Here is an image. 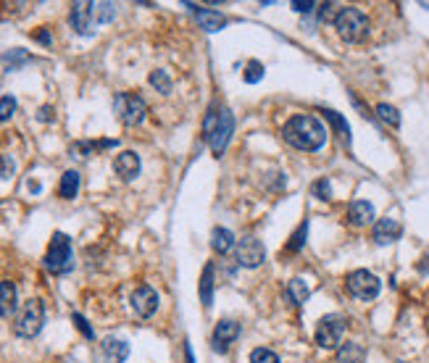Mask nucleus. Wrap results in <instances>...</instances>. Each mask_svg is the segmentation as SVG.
Masks as SVG:
<instances>
[{"label":"nucleus","mask_w":429,"mask_h":363,"mask_svg":"<svg viewBox=\"0 0 429 363\" xmlns=\"http://www.w3.org/2000/svg\"><path fill=\"white\" fill-rule=\"evenodd\" d=\"M282 140L303 153H316L327 142V127L311 114H295L285 121L282 127Z\"/></svg>","instance_id":"1"},{"label":"nucleus","mask_w":429,"mask_h":363,"mask_svg":"<svg viewBox=\"0 0 429 363\" xmlns=\"http://www.w3.org/2000/svg\"><path fill=\"white\" fill-rule=\"evenodd\" d=\"M45 269L56 277H63L74 269V250H72V237L56 232L50 237L48 253H45Z\"/></svg>","instance_id":"2"},{"label":"nucleus","mask_w":429,"mask_h":363,"mask_svg":"<svg viewBox=\"0 0 429 363\" xmlns=\"http://www.w3.org/2000/svg\"><path fill=\"white\" fill-rule=\"evenodd\" d=\"M42 324H45V303L40 298H32L13 318V332H16V337L32 340L42 332Z\"/></svg>","instance_id":"3"},{"label":"nucleus","mask_w":429,"mask_h":363,"mask_svg":"<svg viewBox=\"0 0 429 363\" xmlns=\"http://www.w3.org/2000/svg\"><path fill=\"white\" fill-rule=\"evenodd\" d=\"M334 29H337V35L343 37L345 43H361L364 37L369 35V19H366L364 11L348 6V8H340V13H337Z\"/></svg>","instance_id":"4"},{"label":"nucleus","mask_w":429,"mask_h":363,"mask_svg":"<svg viewBox=\"0 0 429 363\" xmlns=\"http://www.w3.org/2000/svg\"><path fill=\"white\" fill-rule=\"evenodd\" d=\"M114 114L124 127H137L145 121L148 103L137 93H119L114 98Z\"/></svg>","instance_id":"5"},{"label":"nucleus","mask_w":429,"mask_h":363,"mask_svg":"<svg viewBox=\"0 0 429 363\" xmlns=\"http://www.w3.org/2000/svg\"><path fill=\"white\" fill-rule=\"evenodd\" d=\"M345 287L348 293L358 298V300H374L382 290V281L377 274H371L366 269H358V271H350L345 279Z\"/></svg>","instance_id":"6"},{"label":"nucleus","mask_w":429,"mask_h":363,"mask_svg":"<svg viewBox=\"0 0 429 363\" xmlns=\"http://www.w3.org/2000/svg\"><path fill=\"white\" fill-rule=\"evenodd\" d=\"M343 334H345V318L337 316V314H329V316L319 318L313 337H316V345H319V348L334 350V348H340Z\"/></svg>","instance_id":"7"},{"label":"nucleus","mask_w":429,"mask_h":363,"mask_svg":"<svg viewBox=\"0 0 429 363\" xmlns=\"http://www.w3.org/2000/svg\"><path fill=\"white\" fill-rule=\"evenodd\" d=\"M235 261L242 269H258L266 261V247L258 237H242L235 245Z\"/></svg>","instance_id":"8"},{"label":"nucleus","mask_w":429,"mask_h":363,"mask_svg":"<svg viewBox=\"0 0 429 363\" xmlns=\"http://www.w3.org/2000/svg\"><path fill=\"white\" fill-rule=\"evenodd\" d=\"M69 24H72V29L77 35L93 37V32H95V29H93V26H95V22H93V3H84V0L72 3Z\"/></svg>","instance_id":"9"},{"label":"nucleus","mask_w":429,"mask_h":363,"mask_svg":"<svg viewBox=\"0 0 429 363\" xmlns=\"http://www.w3.org/2000/svg\"><path fill=\"white\" fill-rule=\"evenodd\" d=\"M130 303H132V311L140 318H150L158 311V293H155L153 287H148V284H140L132 293Z\"/></svg>","instance_id":"10"},{"label":"nucleus","mask_w":429,"mask_h":363,"mask_svg":"<svg viewBox=\"0 0 429 363\" xmlns=\"http://www.w3.org/2000/svg\"><path fill=\"white\" fill-rule=\"evenodd\" d=\"M232 132H235V116H232V111H229V108H221V121H219V129H216V134L211 137V142H208V148H211V153H214L216 158H221V155H224L229 140H232Z\"/></svg>","instance_id":"11"},{"label":"nucleus","mask_w":429,"mask_h":363,"mask_svg":"<svg viewBox=\"0 0 429 363\" xmlns=\"http://www.w3.org/2000/svg\"><path fill=\"white\" fill-rule=\"evenodd\" d=\"M240 337V324L232 318H221L214 329V350L216 353H227L229 345Z\"/></svg>","instance_id":"12"},{"label":"nucleus","mask_w":429,"mask_h":363,"mask_svg":"<svg viewBox=\"0 0 429 363\" xmlns=\"http://www.w3.org/2000/svg\"><path fill=\"white\" fill-rule=\"evenodd\" d=\"M114 171L119 179L124 182H132V179H137L140 174V155L134 150H121L116 158H114Z\"/></svg>","instance_id":"13"},{"label":"nucleus","mask_w":429,"mask_h":363,"mask_svg":"<svg viewBox=\"0 0 429 363\" xmlns=\"http://www.w3.org/2000/svg\"><path fill=\"white\" fill-rule=\"evenodd\" d=\"M403 235V226L395 222V219H380L371 229V237L377 245H393L398 237Z\"/></svg>","instance_id":"14"},{"label":"nucleus","mask_w":429,"mask_h":363,"mask_svg":"<svg viewBox=\"0 0 429 363\" xmlns=\"http://www.w3.org/2000/svg\"><path fill=\"white\" fill-rule=\"evenodd\" d=\"M185 6H187L192 13H195L198 24H201V26L205 29V32H208V35H214V32H221V29L227 26V19H224V13H219V11H201L195 3H185Z\"/></svg>","instance_id":"15"},{"label":"nucleus","mask_w":429,"mask_h":363,"mask_svg":"<svg viewBox=\"0 0 429 363\" xmlns=\"http://www.w3.org/2000/svg\"><path fill=\"white\" fill-rule=\"evenodd\" d=\"M19 308V290L13 281H0V318H11Z\"/></svg>","instance_id":"16"},{"label":"nucleus","mask_w":429,"mask_h":363,"mask_svg":"<svg viewBox=\"0 0 429 363\" xmlns=\"http://www.w3.org/2000/svg\"><path fill=\"white\" fill-rule=\"evenodd\" d=\"M374 222V206L369 200H353L348 206V224L350 226H366Z\"/></svg>","instance_id":"17"},{"label":"nucleus","mask_w":429,"mask_h":363,"mask_svg":"<svg viewBox=\"0 0 429 363\" xmlns=\"http://www.w3.org/2000/svg\"><path fill=\"white\" fill-rule=\"evenodd\" d=\"M100 350H103L108 363H124L130 358V342L119 340V337H106L100 342Z\"/></svg>","instance_id":"18"},{"label":"nucleus","mask_w":429,"mask_h":363,"mask_svg":"<svg viewBox=\"0 0 429 363\" xmlns=\"http://www.w3.org/2000/svg\"><path fill=\"white\" fill-rule=\"evenodd\" d=\"M235 235H232V229H224V226H216L214 232H211V247H214V253L219 256H227L235 250Z\"/></svg>","instance_id":"19"},{"label":"nucleus","mask_w":429,"mask_h":363,"mask_svg":"<svg viewBox=\"0 0 429 363\" xmlns=\"http://www.w3.org/2000/svg\"><path fill=\"white\" fill-rule=\"evenodd\" d=\"M79 185H82V176L77 169H69V171H63L61 176V185H58V195L63 200H74L79 195Z\"/></svg>","instance_id":"20"},{"label":"nucleus","mask_w":429,"mask_h":363,"mask_svg":"<svg viewBox=\"0 0 429 363\" xmlns=\"http://www.w3.org/2000/svg\"><path fill=\"white\" fill-rule=\"evenodd\" d=\"M201 303L208 311L214 305V263H205L201 274Z\"/></svg>","instance_id":"21"},{"label":"nucleus","mask_w":429,"mask_h":363,"mask_svg":"<svg viewBox=\"0 0 429 363\" xmlns=\"http://www.w3.org/2000/svg\"><path fill=\"white\" fill-rule=\"evenodd\" d=\"M285 295H287V300L295 305V308H300V305L309 300L311 290H309V284H306L303 279H290V281H287Z\"/></svg>","instance_id":"22"},{"label":"nucleus","mask_w":429,"mask_h":363,"mask_svg":"<svg viewBox=\"0 0 429 363\" xmlns=\"http://www.w3.org/2000/svg\"><path fill=\"white\" fill-rule=\"evenodd\" d=\"M366 350L358 342H345L337 348V363H364Z\"/></svg>","instance_id":"23"},{"label":"nucleus","mask_w":429,"mask_h":363,"mask_svg":"<svg viewBox=\"0 0 429 363\" xmlns=\"http://www.w3.org/2000/svg\"><path fill=\"white\" fill-rule=\"evenodd\" d=\"M219 121H221V108L211 106L208 108V114L203 116V140L211 142V137L216 134V129H219Z\"/></svg>","instance_id":"24"},{"label":"nucleus","mask_w":429,"mask_h":363,"mask_svg":"<svg viewBox=\"0 0 429 363\" xmlns=\"http://www.w3.org/2000/svg\"><path fill=\"white\" fill-rule=\"evenodd\" d=\"M0 61H3V66H6V69L13 71V69H19L22 63H26V61H29V53H26V50H22V47H13V50H6Z\"/></svg>","instance_id":"25"},{"label":"nucleus","mask_w":429,"mask_h":363,"mask_svg":"<svg viewBox=\"0 0 429 363\" xmlns=\"http://www.w3.org/2000/svg\"><path fill=\"white\" fill-rule=\"evenodd\" d=\"M306 237H309V219L292 232V237H290V242H287V247H285V253H298V250H303Z\"/></svg>","instance_id":"26"},{"label":"nucleus","mask_w":429,"mask_h":363,"mask_svg":"<svg viewBox=\"0 0 429 363\" xmlns=\"http://www.w3.org/2000/svg\"><path fill=\"white\" fill-rule=\"evenodd\" d=\"M114 16H116V6L114 3H93V22L95 24L114 22Z\"/></svg>","instance_id":"27"},{"label":"nucleus","mask_w":429,"mask_h":363,"mask_svg":"<svg viewBox=\"0 0 429 363\" xmlns=\"http://www.w3.org/2000/svg\"><path fill=\"white\" fill-rule=\"evenodd\" d=\"M148 82L153 84V87H155V90H158V93H161V95H169V93H171V87H174V82H171V77H169L166 71H161V69L150 71Z\"/></svg>","instance_id":"28"},{"label":"nucleus","mask_w":429,"mask_h":363,"mask_svg":"<svg viewBox=\"0 0 429 363\" xmlns=\"http://www.w3.org/2000/svg\"><path fill=\"white\" fill-rule=\"evenodd\" d=\"M324 116L329 118V124H332V127L337 129V134L343 137V142H345V145H350V127H348L345 118L340 116L337 111H324Z\"/></svg>","instance_id":"29"},{"label":"nucleus","mask_w":429,"mask_h":363,"mask_svg":"<svg viewBox=\"0 0 429 363\" xmlns=\"http://www.w3.org/2000/svg\"><path fill=\"white\" fill-rule=\"evenodd\" d=\"M377 116H380L382 121H387L390 127H400V114H398V108L390 106V103H380V106H377Z\"/></svg>","instance_id":"30"},{"label":"nucleus","mask_w":429,"mask_h":363,"mask_svg":"<svg viewBox=\"0 0 429 363\" xmlns=\"http://www.w3.org/2000/svg\"><path fill=\"white\" fill-rule=\"evenodd\" d=\"M263 63H258V61H251V63H245V71H242V79L248 84H258L263 79Z\"/></svg>","instance_id":"31"},{"label":"nucleus","mask_w":429,"mask_h":363,"mask_svg":"<svg viewBox=\"0 0 429 363\" xmlns=\"http://www.w3.org/2000/svg\"><path fill=\"white\" fill-rule=\"evenodd\" d=\"M16 108H19L16 98H13V95H3V98H0V124L8 121V118L16 114Z\"/></svg>","instance_id":"32"},{"label":"nucleus","mask_w":429,"mask_h":363,"mask_svg":"<svg viewBox=\"0 0 429 363\" xmlns=\"http://www.w3.org/2000/svg\"><path fill=\"white\" fill-rule=\"evenodd\" d=\"M311 192H313V198L319 200H332V185H329V179H316L313 185H311Z\"/></svg>","instance_id":"33"},{"label":"nucleus","mask_w":429,"mask_h":363,"mask_svg":"<svg viewBox=\"0 0 429 363\" xmlns=\"http://www.w3.org/2000/svg\"><path fill=\"white\" fill-rule=\"evenodd\" d=\"M251 363H282L272 348H256L251 353Z\"/></svg>","instance_id":"34"},{"label":"nucleus","mask_w":429,"mask_h":363,"mask_svg":"<svg viewBox=\"0 0 429 363\" xmlns=\"http://www.w3.org/2000/svg\"><path fill=\"white\" fill-rule=\"evenodd\" d=\"M337 13H340V8H337L334 3H319V6H316V16H319V22L322 24H327V22L334 24Z\"/></svg>","instance_id":"35"},{"label":"nucleus","mask_w":429,"mask_h":363,"mask_svg":"<svg viewBox=\"0 0 429 363\" xmlns=\"http://www.w3.org/2000/svg\"><path fill=\"white\" fill-rule=\"evenodd\" d=\"M72 321H74V327L82 332L87 340H95V332H93V327H90V321L82 316V314H72Z\"/></svg>","instance_id":"36"},{"label":"nucleus","mask_w":429,"mask_h":363,"mask_svg":"<svg viewBox=\"0 0 429 363\" xmlns=\"http://www.w3.org/2000/svg\"><path fill=\"white\" fill-rule=\"evenodd\" d=\"M13 169H16L13 158H8V155H0V179H11Z\"/></svg>","instance_id":"37"},{"label":"nucleus","mask_w":429,"mask_h":363,"mask_svg":"<svg viewBox=\"0 0 429 363\" xmlns=\"http://www.w3.org/2000/svg\"><path fill=\"white\" fill-rule=\"evenodd\" d=\"M290 8H292V11L295 13H313L316 11V3H306V0H292V3H290Z\"/></svg>","instance_id":"38"},{"label":"nucleus","mask_w":429,"mask_h":363,"mask_svg":"<svg viewBox=\"0 0 429 363\" xmlns=\"http://www.w3.org/2000/svg\"><path fill=\"white\" fill-rule=\"evenodd\" d=\"M37 40V43H40V45H45V47H50L53 45V37H50V32L48 29H37L35 35H32Z\"/></svg>","instance_id":"39"},{"label":"nucleus","mask_w":429,"mask_h":363,"mask_svg":"<svg viewBox=\"0 0 429 363\" xmlns=\"http://www.w3.org/2000/svg\"><path fill=\"white\" fill-rule=\"evenodd\" d=\"M37 118H40V121H53V108L42 106L40 108V114H37Z\"/></svg>","instance_id":"40"},{"label":"nucleus","mask_w":429,"mask_h":363,"mask_svg":"<svg viewBox=\"0 0 429 363\" xmlns=\"http://www.w3.org/2000/svg\"><path fill=\"white\" fill-rule=\"evenodd\" d=\"M185 358H187V363H195V355H192L190 342H185Z\"/></svg>","instance_id":"41"},{"label":"nucleus","mask_w":429,"mask_h":363,"mask_svg":"<svg viewBox=\"0 0 429 363\" xmlns=\"http://www.w3.org/2000/svg\"><path fill=\"white\" fill-rule=\"evenodd\" d=\"M419 271H421V274H429V256L424 258V263H419Z\"/></svg>","instance_id":"42"}]
</instances>
